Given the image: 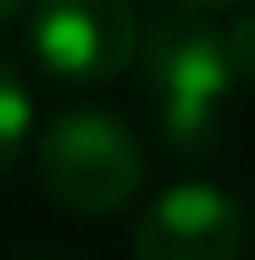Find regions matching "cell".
Here are the masks:
<instances>
[{
	"label": "cell",
	"instance_id": "obj_1",
	"mask_svg": "<svg viewBox=\"0 0 255 260\" xmlns=\"http://www.w3.org/2000/svg\"><path fill=\"white\" fill-rule=\"evenodd\" d=\"M145 72H150L155 105H161L166 144L183 155H211L228 133L222 100L239 83L233 55H228V34L205 17L172 11L155 22L150 45H145Z\"/></svg>",
	"mask_w": 255,
	"mask_h": 260
},
{
	"label": "cell",
	"instance_id": "obj_5",
	"mask_svg": "<svg viewBox=\"0 0 255 260\" xmlns=\"http://www.w3.org/2000/svg\"><path fill=\"white\" fill-rule=\"evenodd\" d=\"M28 122H34V105H28V89L22 78L0 61V177L17 166L22 144H28Z\"/></svg>",
	"mask_w": 255,
	"mask_h": 260
},
{
	"label": "cell",
	"instance_id": "obj_2",
	"mask_svg": "<svg viewBox=\"0 0 255 260\" xmlns=\"http://www.w3.org/2000/svg\"><path fill=\"white\" fill-rule=\"evenodd\" d=\"M34 166L45 194L78 216H111L145 188V150L133 127L95 105L55 111L34 144Z\"/></svg>",
	"mask_w": 255,
	"mask_h": 260
},
{
	"label": "cell",
	"instance_id": "obj_4",
	"mask_svg": "<svg viewBox=\"0 0 255 260\" xmlns=\"http://www.w3.org/2000/svg\"><path fill=\"white\" fill-rule=\"evenodd\" d=\"M244 210L228 188L178 183L133 221V260H239Z\"/></svg>",
	"mask_w": 255,
	"mask_h": 260
},
{
	"label": "cell",
	"instance_id": "obj_7",
	"mask_svg": "<svg viewBox=\"0 0 255 260\" xmlns=\"http://www.w3.org/2000/svg\"><path fill=\"white\" fill-rule=\"evenodd\" d=\"M34 0H0V22H11V17H22Z\"/></svg>",
	"mask_w": 255,
	"mask_h": 260
},
{
	"label": "cell",
	"instance_id": "obj_8",
	"mask_svg": "<svg viewBox=\"0 0 255 260\" xmlns=\"http://www.w3.org/2000/svg\"><path fill=\"white\" fill-rule=\"evenodd\" d=\"M194 6H250V0H194Z\"/></svg>",
	"mask_w": 255,
	"mask_h": 260
},
{
	"label": "cell",
	"instance_id": "obj_3",
	"mask_svg": "<svg viewBox=\"0 0 255 260\" xmlns=\"http://www.w3.org/2000/svg\"><path fill=\"white\" fill-rule=\"evenodd\" d=\"M34 50L67 83H111L139 50L133 0H34Z\"/></svg>",
	"mask_w": 255,
	"mask_h": 260
},
{
	"label": "cell",
	"instance_id": "obj_6",
	"mask_svg": "<svg viewBox=\"0 0 255 260\" xmlns=\"http://www.w3.org/2000/svg\"><path fill=\"white\" fill-rule=\"evenodd\" d=\"M222 34H228V55H233V78L239 83H255V11L233 17Z\"/></svg>",
	"mask_w": 255,
	"mask_h": 260
}]
</instances>
